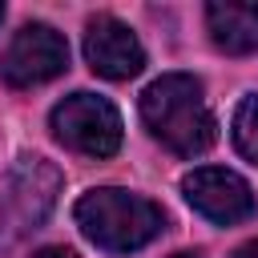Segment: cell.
<instances>
[{
  "instance_id": "8992f818",
  "label": "cell",
  "mask_w": 258,
  "mask_h": 258,
  "mask_svg": "<svg viewBox=\"0 0 258 258\" xmlns=\"http://www.w3.org/2000/svg\"><path fill=\"white\" fill-rule=\"evenodd\" d=\"M181 194L214 226H234V222H246L254 214V194H250V185L234 169L202 165V169L181 177Z\"/></svg>"
},
{
  "instance_id": "3957f363",
  "label": "cell",
  "mask_w": 258,
  "mask_h": 258,
  "mask_svg": "<svg viewBox=\"0 0 258 258\" xmlns=\"http://www.w3.org/2000/svg\"><path fill=\"white\" fill-rule=\"evenodd\" d=\"M60 181L64 177L48 157L24 153L12 165L8 181H4V194H0V238L16 242V238L40 230L44 218L52 214V206H56Z\"/></svg>"
},
{
  "instance_id": "9c48e42d",
  "label": "cell",
  "mask_w": 258,
  "mask_h": 258,
  "mask_svg": "<svg viewBox=\"0 0 258 258\" xmlns=\"http://www.w3.org/2000/svg\"><path fill=\"white\" fill-rule=\"evenodd\" d=\"M230 133H234V145H238V153H242L246 161H254V165H258V93L238 101Z\"/></svg>"
},
{
  "instance_id": "277c9868",
  "label": "cell",
  "mask_w": 258,
  "mask_h": 258,
  "mask_svg": "<svg viewBox=\"0 0 258 258\" xmlns=\"http://www.w3.org/2000/svg\"><path fill=\"white\" fill-rule=\"evenodd\" d=\"M52 137L85 157H113L121 149V113L97 93H73L52 109Z\"/></svg>"
},
{
  "instance_id": "7c38bea8",
  "label": "cell",
  "mask_w": 258,
  "mask_h": 258,
  "mask_svg": "<svg viewBox=\"0 0 258 258\" xmlns=\"http://www.w3.org/2000/svg\"><path fill=\"white\" fill-rule=\"evenodd\" d=\"M0 20H4V4H0Z\"/></svg>"
},
{
  "instance_id": "5b68a950",
  "label": "cell",
  "mask_w": 258,
  "mask_h": 258,
  "mask_svg": "<svg viewBox=\"0 0 258 258\" xmlns=\"http://www.w3.org/2000/svg\"><path fill=\"white\" fill-rule=\"evenodd\" d=\"M64 69H69V44H64V36L56 28H48V24H36V20L24 24L8 40V48L0 56V77L12 89L44 85V81L60 77Z\"/></svg>"
},
{
  "instance_id": "7a4b0ae2",
  "label": "cell",
  "mask_w": 258,
  "mask_h": 258,
  "mask_svg": "<svg viewBox=\"0 0 258 258\" xmlns=\"http://www.w3.org/2000/svg\"><path fill=\"white\" fill-rule=\"evenodd\" d=\"M73 218H77L81 234L93 246L109 250V254L141 250L165 230V214H161L157 202H149L141 194H129V189H117V185L89 189L73 206Z\"/></svg>"
},
{
  "instance_id": "6da1fadb",
  "label": "cell",
  "mask_w": 258,
  "mask_h": 258,
  "mask_svg": "<svg viewBox=\"0 0 258 258\" xmlns=\"http://www.w3.org/2000/svg\"><path fill=\"white\" fill-rule=\"evenodd\" d=\"M141 117L149 133L177 157H198L218 141V121L206 105L202 81L189 73H165L141 93Z\"/></svg>"
},
{
  "instance_id": "ba28073f",
  "label": "cell",
  "mask_w": 258,
  "mask_h": 258,
  "mask_svg": "<svg viewBox=\"0 0 258 258\" xmlns=\"http://www.w3.org/2000/svg\"><path fill=\"white\" fill-rule=\"evenodd\" d=\"M206 28L230 56L258 52V4H206Z\"/></svg>"
},
{
  "instance_id": "8fae6325",
  "label": "cell",
  "mask_w": 258,
  "mask_h": 258,
  "mask_svg": "<svg viewBox=\"0 0 258 258\" xmlns=\"http://www.w3.org/2000/svg\"><path fill=\"white\" fill-rule=\"evenodd\" d=\"M234 258H258V242H246V246H242Z\"/></svg>"
},
{
  "instance_id": "52a82bcc",
  "label": "cell",
  "mask_w": 258,
  "mask_h": 258,
  "mask_svg": "<svg viewBox=\"0 0 258 258\" xmlns=\"http://www.w3.org/2000/svg\"><path fill=\"white\" fill-rule=\"evenodd\" d=\"M85 60L97 77L109 81H129L145 69V48L137 40V32L129 24H121L117 16L101 12L85 24Z\"/></svg>"
},
{
  "instance_id": "30bf717a",
  "label": "cell",
  "mask_w": 258,
  "mask_h": 258,
  "mask_svg": "<svg viewBox=\"0 0 258 258\" xmlns=\"http://www.w3.org/2000/svg\"><path fill=\"white\" fill-rule=\"evenodd\" d=\"M32 258H77V254L64 250V246H48V250H40V254H32Z\"/></svg>"
}]
</instances>
